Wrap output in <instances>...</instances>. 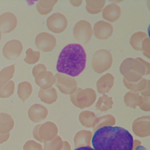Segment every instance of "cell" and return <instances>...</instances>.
<instances>
[{
    "label": "cell",
    "mask_w": 150,
    "mask_h": 150,
    "mask_svg": "<svg viewBox=\"0 0 150 150\" xmlns=\"http://www.w3.org/2000/svg\"><path fill=\"white\" fill-rule=\"evenodd\" d=\"M73 104L77 108L83 109L91 106L96 100L97 94L91 88L83 89L77 87L76 91L70 96Z\"/></svg>",
    "instance_id": "277c9868"
},
{
    "label": "cell",
    "mask_w": 150,
    "mask_h": 150,
    "mask_svg": "<svg viewBox=\"0 0 150 150\" xmlns=\"http://www.w3.org/2000/svg\"><path fill=\"white\" fill-rule=\"evenodd\" d=\"M142 52L148 59L150 58V40L149 38L145 39L142 43Z\"/></svg>",
    "instance_id": "74e56055"
},
{
    "label": "cell",
    "mask_w": 150,
    "mask_h": 150,
    "mask_svg": "<svg viewBox=\"0 0 150 150\" xmlns=\"http://www.w3.org/2000/svg\"><path fill=\"white\" fill-rule=\"evenodd\" d=\"M57 133V127L52 121H47L42 124L37 125L33 130L34 138L40 142L53 139Z\"/></svg>",
    "instance_id": "8992f818"
},
{
    "label": "cell",
    "mask_w": 150,
    "mask_h": 150,
    "mask_svg": "<svg viewBox=\"0 0 150 150\" xmlns=\"http://www.w3.org/2000/svg\"><path fill=\"white\" fill-rule=\"evenodd\" d=\"M1 32L0 30V40H1Z\"/></svg>",
    "instance_id": "f6af8a7d"
},
{
    "label": "cell",
    "mask_w": 150,
    "mask_h": 150,
    "mask_svg": "<svg viewBox=\"0 0 150 150\" xmlns=\"http://www.w3.org/2000/svg\"><path fill=\"white\" fill-rule=\"evenodd\" d=\"M147 38H148V36L146 33L141 31L137 32L131 36L129 43L134 50L142 52V43Z\"/></svg>",
    "instance_id": "d4e9b609"
},
{
    "label": "cell",
    "mask_w": 150,
    "mask_h": 150,
    "mask_svg": "<svg viewBox=\"0 0 150 150\" xmlns=\"http://www.w3.org/2000/svg\"><path fill=\"white\" fill-rule=\"evenodd\" d=\"M93 133L88 130H80L78 131L74 137V146L76 148L83 146L90 147Z\"/></svg>",
    "instance_id": "d6986e66"
},
{
    "label": "cell",
    "mask_w": 150,
    "mask_h": 150,
    "mask_svg": "<svg viewBox=\"0 0 150 150\" xmlns=\"http://www.w3.org/2000/svg\"><path fill=\"white\" fill-rule=\"evenodd\" d=\"M43 71H47L46 66L44 64H42V63L38 64L35 66L32 69L33 76L35 77L38 73Z\"/></svg>",
    "instance_id": "f35d334b"
},
{
    "label": "cell",
    "mask_w": 150,
    "mask_h": 150,
    "mask_svg": "<svg viewBox=\"0 0 150 150\" xmlns=\"http://www.w3.org/2000/svg\"><path fill=\"white\" fill-rule=\"evenodd\" d=\"M105 2V0H86V11L92 15L99 13L102 11Z\"/></svg>",
    "instance_id": "cb8c5ba5"
},
{
    "label": "cell",
    "mask_w": 150,
    "mask_h": 150,
    "mask_svg": "<svg viewBox=\"0 0 150 150\" xmlns=\"http://www.w3.org/2000/svg\"><path fill=\"white\" fill-rule=\"evenodd\" d=\"M121 14L120 7L116 4H110L107 5L103 9L102 17L109 22H114L117 21Z\"/></svg>",
    "instance_id": "ac0fdd59"
},
{
    "label": "cell",
    "mask_w": 150,
    "mask_h": 150,
    "mask_svg": "<svg viewBox=\"0 0 150 150\" xmlns=\"http://www.w3.org/2000/svg\"><path fill=\"white\" fill-rule=\"evenodd\" d=\"M74 150H94V149L91 147L83 146V147H79V148H76Z\"/></svg>",
    "instance_id": "ee69618b"
},
{
    "label": "cell",
    "mask_w": 150,
    "mask_h": 150,
    "mask_svg": "<svg viewBox=\"0 0 150 150\" xmlns=\"http://www.w3.org/2000/svg\"><path fill=\"white\" fill-rule=\"evenodd\" d=\"M123 83L131 91L141 93L142 96H150V80L134 71H131L124 76Z\"/></svg>",
    "instance_id": "3957f363"
},
{
    "label": "cell",
    "mask_w": 150,
    "mask_h": 150,
    "mask_svg": "<svg viewBox=\"0 0 150 150\" xmlns=\"http://www.w3.org/2000/svg\"><path fill=\"white\" fill-rule=\"evenodd\" d=\"M43 142V150H60L63 146L62 139L59 135H56L53 139L45 141Z\"/></svg>",
    "instance_id": "1f68e13d"
},
{
    "label": "cell",
    "mask_w": 150,
    "mask_h": 150,
    "mask_svg": "<svg viewBox=\"0 0 150 150\" xmlns=\"http://www.w3.org/2000/svg\"><path fill=\"white\" fill-rule=\"evenodd\" d=\"M82 2H83L82 0H77V1H76V0H75V1L74 0H70V3L74 7L80 6L81 5Z\"/></svg>",
    "instance_id": "b9f144b4"
},
{
    "label": "cell",
    "mask_w": 150,
    "mask_h": 150,
    "mask_svg": "<svg viewBox=\"0 0 150 150\" xmlns=\"http://www.w3.org/2000/svg\"><path fill=\"white\" fill-rule=\"evenodd\" d=\"M112 63V54L106 49L98 50L93 55L91 67L93 70L98 74H101L108 70Z\"/></svg>",
    "instance_id": "5b68a950"
},
{
    "label": "cell",
    "mask_w": 150,
    "mask_h": 150,
    "mask_svg": "<svg viewBox=\"0 0 150 150\" xmlns=\"http://www.w3.org/2000/svg\"><path fill=\"white\" fill-rule=\"evenodd\" d=\"M29 119L33 122L38 123L45 120L48 115V110L44 105L35 104L30 107L28 111Z\"/></svg>",
    "instance_id": "9a60e30c"
},
{
    "label": "cell",
    "mask_w": 150,
    "mask_h": 150,
    "mask_svg": "<svg viewBox=\"0 0 150 150\" xmlns=\"http://www.w3.org/2000/svg\"><path fill=\"white\" fill-rule=\"evenodd\" d=\"M14 127V121L8 114L0 112V133L7 134Z\"/></svg>",
    "instance_id": "603a6c76"
},
{
    "label": "cell",
    "mask_w": 150,
    "mask_h": 150,
    "mask_svg": "<svg viewBox=\"0 0 150 150\" xmlns=\"http://www.w3.org/2000/svg\"><path fill=\"white\" fill-rule=\"evenodd\" d=\"M15 64L6 66L0 71V88L7 83L13 76Z\"/></svg>",
    "instance_id": "f546056e"
},
{
    "label": "cell",
    "mask_w": 150,
    "mask_h": 150,
    "mask_svg": "<svg viewBox=\"0 0 150 150\" xmlns=\"http://www.w3.org/2000/svg\"><path fill=\"white\" fill-rule=\"evenodd\" d=\"M16 26L17 18L13 13L6 12L0 15V30L3 33L12 32Z\"/></svg>",
    "instance_id": "5bb4252c"
},
{
    "label": "cell",
    "mask_w": 150,
    "mask_h": 150,
    "mask_svg": "<svg viewBox=\"0 0 150 150\" xmlns=\"http://www.w3.org/2000/svg\"><path fill=\"white\" fill-rule=\"evenodd\" d=\"M55 84L59 91L64 94H71L77 88V82L73 77L67 74L57 73Z\"/></svg>",
    "instance_id": "ba28073f"
},
{
    "label": "cell",
    "mask_w": 150,
    "mask_h": 150,
    "mask_svg": "<svg viewBox=\"0 0 150 150\" xmlns=\"http://www.w3.org/2000/svg\"><path fill=\"white\" fill-rule=\"evenodd\" d=\"M132 71L141 76H148L150 74V63L141 57L134 59Z\"/></svg>",
    "instance_id": "44dd1931"
},
{
    "label": "cell",
    "mask_w": 150,
    "mask_h": 150,
    "mask_svg": "<svg viewBox=\"0 0 150 150\" xmlns=\"http://www.w3.org/2000/svg\"><path fill=\"white\" fill-rule=\"evenodd\" d=\"M23 150H43L42 145L33 140H29L25 142Z\"/></svg>",
    "instance_id": "8d00e7d4"
},
{
    "label": "cell",
    "mask_w": 150,
    "mask_h": 150,
    "mask_svg": "<svg viewBox=\"0 0 150 150\" xmlns=\"http://www.w3.org/2000/svg\"><path fill=\"white\" fill-rule=\"evenodd\" d=\"M135 142V150H146V149L141 145V142L138 139L134 140Z\"/></svg>",
    "instance_id": "60d3db41"
},
{
    "label": "cell",
    "mask_w": 150,
    "mask_h": 150,
    "mask_svg": "<svg viewBox=\"0 0 150 150\" xmlns=\"http://www.w3.org/2000/svg\"><path fill=\"white\" fill-rule=\"evenodd\" d=\"M114 77L112 74L108 73L102 76L96 83L97 91L102 94L109 93L114 86Z\"/></svg>",
    "instance_id": "e0dca14e"
},
{
    "label": "cell",
    "mask_w": 150,
    "mask_h": 150,
    "mask_svg": "<svg viewBox=\"0 0 150 150\" xmlns=\"http://www.w3.org/2000/svg\"><path fill=\"white\" fill-rule=\"evenodd\" d=\"M55 76L49 71H42L35 77L36 84L43 89L52 87L55 83Z\"/></svg>",
    "instance_id": "2e32d148"
},
{
    "label": "cell",
    "mask_w": 150,
    "mask_h": 150,
    "mask_svg": "<svg viewBox=\"0 0 150 150\" xmlns=\"http://www.w3.org/2000/svg\"><path fill=\"white\" fill-rule=\"evenodd\" d=\"M113 104L112 98L104 94L103 96L99 97L96 104V108L97 110L101 112H106L112 108Z\"/></svg>",
    "instance_id": "f1b7e54d"
},
{
    "label": "cell",
    "mask_w": 150,
    "mask_h": 150,
    "mask_svg": "<svg viewBox=\"0 0 150 150\" xmlns=\"http://www.w3.org/2000/svg\"><path fill=\"white\" fill-rule=\"evenodd\" d=\"M22 50L23 46L20 40H11L7 42L3 47V55L7 59L14 60L20 56Z\"/></svg>",
    "instance_id": "7c38bea8"
},
{
    "label": "cell",
    "mask_w": 150,
    "mask_h": 150,
    "mask_svg": "<svg viewBox=\"0 0 150 150\" xmlns=\"http://www.w3.org/2000/svg\"><path fill=\"white\" fill-rule=\"evenodd\" d=\"M32 93V87L31 84L26 81L21 82L18 86V95L22 101L28 99Z\"/></svg>",
    "instance_id": "83f0119b"
},
{
    "label": "cell",
    "mask_w": 150,
    "mask_h": 150,
    "mask_svg": "<svg viewBox=\"0 0 150 150\" xmlns=\"http://www.w3.org/2000/svg\"><path fill=\"white\" fill-rule=\"evenodd\" d=\"M35 45L38 49L43 52L52 51L56 46L55 37L47 32H41L35 38Z\"/></svg>",
    "instance_id": "30bf717a"
},
{
    "label": "cell",
    "mask_w": 150,
    "mask_h": 150,
    "mask_svg": "<svg viewBox=\"0 0 150 150\" xmlns=\"http://www.w3.org/2000/svg\"><path fill=\"white\" fill-rule=\"evenodd\" d=\"M91 142L94 150H132L134 139L125 128L106 126L95 131Z\"/></svg>",
    "instance_id": "6da1fadb"
},
{
    "label": "cell",
    "mask_w": 150,
    "mask_h": 150,
    "mask_svg": "<svg viewBox=\"0 0 150 150\" xmlns=\"http://www.w3.org/2000/svg\"><path fill=\"white\" fill-rule=\"evenodd\" d=\"M57 2V0H40L36 3V8L40 15H46L52 12Z\"/></svg>",
    "instance_id": "484cf974"
},
{
    "label": "cell",
    "mask_w": 150,
    "mask_h": 150,
    "mask_svg": "<svg viewBox=\"0 0 150 150\" xmlns=\"http://www.w3.org/2000/svg\"><path fill=\"white\" fill-rule=\"evenodd\" d=\"M10 133L7 134H1L0 133V144H2L6 142L9 138Z\"/></svg>",
    "instance_id": "ab89813d"
},
{
    "label": "cell",
    "mask_w": 150,
    "mask_h": 150,
    "mask_svg": "<svg viewBox=\"0 0 150 150\" xmlns=\"http://www.w3.org/2000/svg\"><path fill=\"white\" fill-rule=\"evenodd\" d=\"M40 57V52L35 51L32 48H28L26 50V57L24 59V61L27 64H33L39 60Z\"/></svg>",
    "instance_id": "d6a6232c"
},
{
    "label": "cell",
    "mask_w": 150,
    "mask_h": 150,
    "mask_svg": "<svg viewBox=\"0 0 150 150\" xmlns=\"http://www.w3.org/2000/svg\"><path fill=\"white\" fill-rule=\"evenodd\" d=\"M86 64V53L83 46L71 43L66 45L60 53L56 69L59 73L76 77L84 70Z\"/></svg>",
    "instance_id": "7a4b0ae2"
},
{
    "label": "cell",
    "mask_w": 150,
    "mask_h": 150,
    "mask_svg": "<svg viewBox=\"0 0 150 150\" xmlns=\"http://www.w3.org/2000/svg\"><path fill=\"white\" fill-rule=\"evenodd\" d=\"M138 106L141 110L149 112L150 111V96L142 95L139 96Z\"/></svg>",
    "instance_id": "d590c367"
},
{
    "label": "cell",
    "mask_w": 150,
    "mask_h": 150,
    "mask_svg": "<svg viewBox=\"0 0 150 150\" xmlns=\"http://www.w3.org/2000/svg\"><path fill=\"white\" fill-rule=\"evenodd\" d=\"M134 134L140 138L148 137L150 135V116L144 115L135 119L132 123Z\"/></svg>",
    "instance_id": "8fae6325"
},
{
    "label": "cell",
    "mask_w": 150,
    "mask_h": 150,
    "mask_svg": "<svg viewBox=\"0 0 150 150\" xmlns=\"http://www.w3.org/2000/svg\"><path fill=\"white\" fill-rule=\"evenodd\" d=\"M46 26L50 31L55 33H60L66 29L67 20L63 14L59 12L54 13L47 18Z\"/></svg>",
    "instance_id": "9c48e42d"
},
{
    "label": "cell",
    "mask_w": 150,
    "mask_h": 150,
    "mask_svg": "<svg viewBox=\"0 0 150 150\" xmlns=\"http://www.w3.org/2000/svg\"><path fill=\"white\" fill-rule=\"evenodd\" d=\"M139 93L129 91L127 92L124 97V101L127 107L135 109L138 106L139 98Z\"/></svg>",
    "instance_id": "4dcf8cb0"
},
{
    "label": "cell",
    "mask_w": 150,
    "mask_h": 150,
    "mask_svg": "<svg viewBox=\"0 0 150 150\" xmlns=\"http://www.w3.org/2000/svg\"><path fill=\"white\" fill-rule=\"evenodd\" d=\"M38 97L41 101L47 104H52L56 101L58 96L56 90L52 87L45 89L40 88L38 92Z\"/></svg>",
    "instance_id": "ffe728a7"
},
{
    "label": "cell",
    "mask_w": 150,
    "mask_h": 150,
    "mask_svg": "<svg viewBox=\"0 0 150 150\" xmlns=\"http://www.w3.org/2000/svg\"><path fill=\"white\" fill-rule=\"evenodd\" d=\"M75 39L81 45L87 44L93 35V29L90 23L85 20L77 22L73 30Z\"/></svg>",
    "instance_id": "52a82bcc"
},
{
    "label": "cell",
    "mask_w": 150,
    "mask_h": 150,
    "mask_svg": "<svg viewBox=\"0 0 150 150\" xmlns=\"http://www.w3.org/2000/svg\"><path fill=\"white\" fill-rule=\"evenodd\" d=\"M60 150H71V146L67 141H63V146Z\"/></svg>",
    "instance_id": "7bdbcfd3"
},
{
    "label": "cell",
    "mask_w": 150,
    "mask_h": 150,
    "mask_svg": "<svg viewBox=\"0 0 150 150\" xmlns=\"http://www.w3.org/2000/svg\"><path fill=\"white\" fill-rule=\"evenodd\" d=\"M93 33L98 39L105 40L112 35L113 26L111 23L105 21H99L94 24Z\"/></svg>",
    "instance_id": "4fadbf2b"
},
{
    "label": "cell",
    "mask_w": 150,
    "mask_h": 150,
    "mask_svg": "<svg viewBox=\"0 0 150 150\" xmlns=\"http://www.w3.org/2000/svg\"><path fill=\"white\" fill-rule=\"evenodd\" d=\"M115 117L111 115L107 114L99 117H97L94 121L93 125V129L94 131H96L98 128L106 126H114L115 124Z\"/></svg>",
    "instance_id": "7402d4cb"
},
{
    "label": "cell",
    "mask_w": 150,
    "mask_h": 150,
    "mask_svg": "<svg viewBox=\"0 0 150 150\" xmlns=\"http://www.w3.org/2000/svg\"><path fill=\"white\" fill-rule=\"evenodd\" d=\"M96 115L91 111H83L79 115V120L81 124L86 128H91L96 118Z\"/></svg>",
    "instance_id": "4316f807"
},
{
    "label": "cell",
    "mask_w": 150,
    "mask_h": 150,
    "mask_svg": "<svg viewBox=\"0 0 150 150\" xmlns=\"http://www.w3.org/2000/svg\"><path fill=\"white\" fill-rule=\"evenodd\" d=\"M134 59L133 58H127L121 64L120 67V73L123 76H125L128 73L132 71V67Z\"/></svg>",
    "instance_id": "e575fe53"
},
{
    "label": "cell",
    "mask_w": 150,
    "mask_h": 150,
    "mask_svg": "<svg viewBox=\"0 0 150 150\" xmlns=\"http://www.w3.org/2000/svg\"><path fill=\"white\" fill-rule=\"evenodd\" d=\"M15 83L13 81L9 80L4 86L0 88V97L2 98L11 96L14 93Z\"/></svg>",
    "instance_id": "836d02e7"
}]
</instances>
